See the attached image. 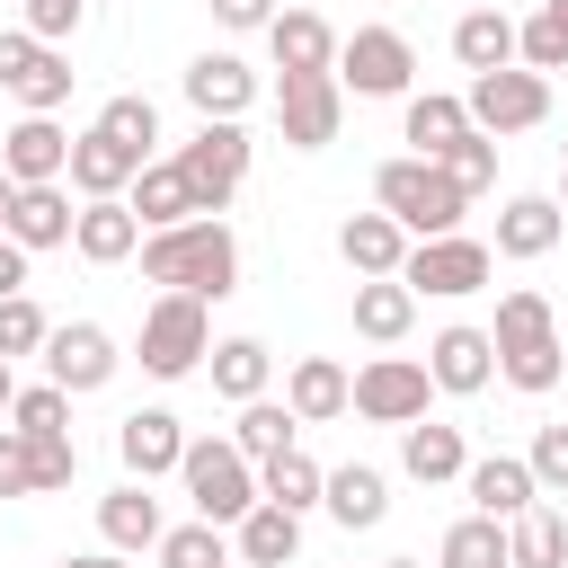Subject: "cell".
Masks as SVG:
<instances>
[{"instance_id":"5","label":"cell","mask_w":568,"mask_h":568,"mask_svg":"<svg viewBox=\"0 0 568 568\" xmlns=\"http://www.w3.org/2000/svg\"><path fill=\"white\" fill-rule=\"evenodd\" d=\"M248 151H257V142H248V124H195V133L169 151L204 222H222V213H231V195L248 186Z\"/></svg>"},{"instance_id":"23","label":"cell","mask_w":568,"mask_h":568,"mask_svg":"<svg viewBox=\"0 0 568 568\" xmlns=\"http://www.w3.org/2000/svg\"><path fill=\"white\" fill-rule=\"evenodd\" d=\"M462 133H470V106H462L453 89H417V98L399 106V142H408V160H444Z\"/></svg>"},{"instance_id":"50","label":"cell","mask_w":568,"mask_h":568,"mask_svg":"<svg viewBox=\"0 0 568 568\" xmlns=\"http://www.w3.org/2000/svg\"><path fill=\"white\" fill-rule=\"evenodd\" d=\"M62 568H133V559H115V550H71Z\"/></svg>"},{"instance_id":"44","label":"cell","mask_w":568,"mask_h":568,"mask_svg":"<svg viewBox=\"0 0 568 568\" xmlns=\"http://www.w3.org/2000/svg\"><path fill=\"white\" fill-rule=\"evenodd\" d=\"M9 426H18V435H71V390H53V382L18 390V399H9Z\"/></svg>"},{"instance_id":"34","label":"cell","mask_w":568,"mask_h":568,"mask_svg":"<svg viewBox=\"0 0 568 568\" xmlns=\"http://www.w3.org/2000/svg\"><path fill=\"white\" fill-rule=\"evenodd\" d=\"M453 62L479 80V71H506L515 62V18L506 9H462L453 18Z\"/></svg>"},{"instance_id":"19","label":"cell","mask_w":568,"mask_h":568,"mask_svg":"<svg viewBox=\"0 0 568 568\" xmlns=\"http://www.w3.org/2000/svg\"><path fill=\"white\" fill-rule=\"evenodd\" d=\"M133 178H142V160H133L124 142H106L98 124H89V133H71V169H62V186H71L80 204H106V195H124Z\"/></svg>"},{"instance_id":"29","label":"cell","mask_w":568,"mask_h":568,"mask_svg":"<svg viewBox=\"0 0 568 568\" xmlns=\"http://www.w3.org/2000/svg\"><path fill=\"white\" fill-rule=\"evenodd\" d=\"M71 186H18V204H9V240L36 257V248H71Z\"/></svg>"},{"instance_id":"30","label":"cell","mask_w":568,"mask_h":568,"mask_svg":"<svg viewBox=\"0 0 568 568\" xmlns=\"http://www.w3.org/2000/svg\"><path fill=\"white\" fill-rule=\"evenodd\" d=\"M71 248H80L89 266H124V257L142 248V222L124 213V195H106V204H80V213H71Z\"/></svg>"},{"instance_id":"40","label":"cell","mask_w":568,"mask_h":568,"mask_svg":"<svg viewBox=\"0 0 568 568\" xmlns=\"http://www.w3.org/2000/svg\"><path fill=\"white\" fill-rule=\"evenodd\" d=\"M98 133H106V142H124L133 160H160V106H151V98H133V89L98 106Z\"/></svg>"},{"instance_id":"43","label":"cell","mask_w":568,"mask_h":568,"mask_svg":"<svg viewBox=\"0 0 568 568\" xmlns=\"http://www.w3.org/2000/svg\"><path fill=\"white\" fill-rule=\"evenodd\" d=\"M435 169H444V178H453L462 195H488V186H497V142H488V133L470 124V133H462V142H453V151H444Z\"/></svg>"},{"instance_id":"15","label":"cell","mask_w":568,"mask_h":568,"mask_svg":"<svg viewBox=\"0 0 568 568\" xmlns=\"http://www.w3.org/2000/svg\"><path fill=\"white\" fill-rule=\"evenodd\" d=\"M417 364H426V382H435V390H453V399H479V390L497 382V346H488V328H470V320L435 328Z\"/></svg>"},{"instance_id":"37","label":"cell","mask_w":568,"mask_h":568,"mask_svg":"<svg viewBox=\"0 0 568 568\" xmlns=\"http://www.w3.org/2000/svg\"><path fill=\"white\" fill-rule=\"evenodd\" d=\"M515 62L524 71H568V0H541L532 18H515Z\"/></svg>"},{"instance_id":"49","label":"cell","mask_w":568,"mask_h":568,"mask_svg":"<svg viewBox=\"0 0 568 568\" xmlns=\"http://www.w3.org/2000/svg\"><path fill=\"white\" fill-rule=\"evenodd\" d=\"M9 293H27V248L0 231V302H9Z\"/></svg>"},{"instance_id":"52","label":"cell","mask_w":568,"mask_h":568,"mask_svg":"<svg viewBox=\"0 0 568 568\" xmlns=\"http://www.w3.org/2000/svg\"><path fill=\"white\" fill-rule=\"evenodd\" d=\"M9 204H18V186H9V169H0V231H9Z\"/></svg>"},{"instance_id":"4","label":"cell","mask_w":568,"mask_h":568,"mask_svg":"<svg viewBox=\"0 0 568 568\" xmlns=\"http://www.w3.org/2000/svg\"><path fill=\"white\" fill-rule=\"evenodd\" d=\"M178 488H186V506L204 515V524H240L248 506H257V462L231 444V435H186V453H178Z\"/></svg>"},{"instance_id":"17","label":"cell","mask_w":568,"mask_h":568,"mask_svg":"<svg viewBox=\"0 0 568 568\" xmlns=\"http://www.w3.org/2000/svg\"><path fill=\"white\" fill-rule=\"evenodd\" d=\"M0 169H9V186H62L71 133H62L53 115H18V124L0 133Z\"/></svg>"},{"instance_id":"55","label":"cell","mask_w":568,"mask_h":568,"mask_svg":"<svg viewBox=\"0 0 568 568\" xmlns=\"http://www.w3.org/2000/svg\"><path fill=\"white\" fill-rule=\"evenodd\" d=\"M293 9H320V0H293Z\"/></svg>"},{"instance_id":"54","label":"cell","mask_w":568,"mask_h":568,"mask_svg":"<svg viewBox=\"0 0 568 568\" xmlns=\"http://www.w3.org/2000/svg\"><path fill=\"white\" fill-rule=\"evenodd\" d=\"M382 568H417V559H382Z\"/></svg>"},{"instance_id":"25","label":"cell","mask_w":568,"mask_h":568,"mask_svg":"<svg viewBox=\"0 0 568 568\" xmlns=\"http://www.w3.org/2000/svg\"><path fill=\"white\" fill-rule=\"evenodd\" d=\"M399 470H408L417 488H453V479L470 470V444H462V426H435V417L399 426Z\"/></svg>"},{"instance_id":"18","label":"cell","mask_w":568,"mask_h":568,"mask_svg":"<svg viewBox=\"0 0 568 568\" xmlns=\"http://www.w3.org/2000/svg\"><path fill=\"white\" fill-rule=\"evenodd\" d=\"M160 532H169V515H160V497H151L142 479H124V488H106V497H98V541H106L115 559L160 550Z\"/></svg>"},{"instance_id":"41","label":"cell","mask_w":568,"mask_h":568,"mask_svg":"<svg viewBox=\"0 0 568 568\" xmlns=\"http://www.w3.org/2000/svg\"><path fill=\"white\" fill-rule=\"evenodd\" d=\"M435 568H506V524H488V515H462V524L435 541Z\"/></svg>"},{"instance_id":"11","label":"cell","mask_w":568,"mask_h":568,"mask_svg":"<svg viewBox=\"0 0 568 568\" xmlns=\"http://www.w3.org/2000/svg\"><path fill=\"white\" fill-rule=\"evenodd\" d=\"M71 80H80V71H71L62 44H36L27 27H0V89H9L27 115H53V106L71 98Z\"/></svg>"},{"instance_id":"22","label":"cell","mask_w":568,"mask_h":568,"mask_svg":"<svg viewBox=\"0 0 568 568\" xmlns=\"http://www.w3.org/2000/svg\"><path fill=\"white\" fill-rule=\"evenodd\" d=\"M266 53H275L284 80H293V71H337V27H328L320 9H275V18H266Z\"/></svg>"},{"instance_id":"2","label":"cell","mask_w":568,"mask_h":568,"mask_svg":"<svg viewBox=\"0 0 568 568\" xmlns=\"http://www.w3.org/2000/svg\"><path fill=\"white\" fill-rule=\"evenodd\" d=\"M488 346H497V382H506V390H524V399L559 390V373H568L559 311H550V293H532V284H506V293H497Z\"/></svg>"},{"instance_id":"32","label":"cell","mask_w":568,"mask_h":568,"mask_svg":"<svg viewBox=\"0 0 568 568\" xmlns=\"http://www.w3.org/2000/svg\"><path fill=\"white\" fill-rule=\"evenodd\" d=\"M320 506H328L346 532H373V524L390 515V479H382L373 462H337V470H328V488H320Z\"/></svg>"},{"instance_id":"13","label":"cell","mask_w":568,"mask_h":568,"mask_svg":"<svg viewBox=\"0 0 568 568\" xmlns=\"http://www.w3.org/2000/svg\"><path fill=\"white\" fill-rule=\"evenodd\" d=\"M275 124H284L293 151H328L337 124H346V89H337V71H293V80H275Z\"/></svg>"},{"instance_id":"39","label":"cell","mask_w":568,"mask_h":568,"mask_svg":"<svg viewBox=\"0 0 568 568\" xmlns=\"http://www.w3.org/2000/svg\"><path fill=\"white\" fill-rule=\"evenodd\" d=\"M151 559H160V568H240V559H231V532L204 524V515H195V524H169Z\"/></svg>"},{"instance_id":"31","label":"cell","mask_w":568,"mask_h":568,"mask_svg":"<svg viewBox=\"0 0 568 568\" xmlns=\"http://www.w3.org/2000/svg\"><path fill=\"white\" fill-rule=\"evenodd\" d=\"M204 373H213V390H222L231 408H248V399H266V382H275V355H266V337H213Z\"/></svg>"},{"instance_id":"10","label":"cell","mask_w":568,"mask_h":568,"mask_svg":"<svg viewBox=\"0 0 568 568\" xmlns=\"http://www.w3.org/2000/svg\"><path fill=\"white\" fill-rule=\"evenodd\" d=\"M426 399H435V382L417 355H373V364H355V390H346V408L373 426H417Z\"/></svg>"},{"instance_id":"3","label":"cell","mask_w":568,"mask_h":568,"mask_svg":"<svg viewBox=\"0 0 568 568\" xmlns=\"http://www.w3.org/2000/svg\"><path fill=\"white\" fill-rule=\"evenodd\" d=\"M373 213H390L408 240H444V231H462V213H470V195L435 169V160H382L373 169Z\"/></svg>"},{"instance_id":"21","label":"cell","mask_w":568,"mask_h":568,"mask_svg":"<svg viewBox=\"0 0 568 568\" xmlns=\"http://www.w3.org/2000/svg\"><path fill=\"white\" fill-rule=\"evenodd\" d=\"M462 497H470V515H488V524H515L541 488H532V470H524V453H479L470 470H462Z\"/></svg>"},{"instance_id":"1","label":"cell","mask_w":568,"mask_h":568,"mask_svg":"<svg viewBox=\"0 0 568 568\" xmlns=\"http://www.w3.org/2000/svg\"><path fill=\"white\" fill-rule=\"evenodd\" d=\"M142 284H160V293H195V302H222V293H240V240H231V222H178V231H142Z\"/></svg>"},{"instance_id":"48","label":"cell","mask_w":568,"mask_h":568,"mask_svg":"<svg viewBox=\"0 0 568 568\" xmlns=\"http://www.w3.org/2000/svg\"><path fill=\"white\" fill-rule=\"evenodd\" d=\"M213 9V27H231V36H266V18L284 9V0H204Z\"/></svg>"},{"instance_id":"28","label":"cell","mask_w":568,"mask_h":568,"mask_svg":"<svg viewBox=\"0 0 568 568\" xmlns=\"http://www.w3.org/2000/svg\"><path fill=\"white\" fill-rule=\"evenodd\" d=\"M124 213H133L142 231H178V222H195V195H186L178 160H142V178L124 186Z\"/></svg>"},{"instance_id":"24","label":"cell","mask_w":568,"mask_h":568,"mask_svg":"<svg viewBox=\"0 0 568 568\" xmlns=\"http://www.w3.org/2000/svg\"><path fill=\"white\" fill-rule=\"evenodd\" d=\"M346 390H355V373H346L337 355H293V373H284V408H293L302 426L346 417Z\"/></svg>"},{"instance_id":"46","label":"cell","mask_w":568,"mask_h":568,"mask_svg":"<svg viewBox=\"0 0 568 568\" xmlns=\"http://www.w3.org/2000/svg\"><path fill=\"white\" fill-rule=\"evenodd\" d=\"M80 18H89V0H27V36L36 44H71Z\"/></svg>"},{"instance_id":"8","label":"cell","mask_w":568,"mask_h":568,"mask_svg":"<svg viewBox=\"0 0 568 568\" xmlns=\"http://www.w3.org/2000/svg\"><path fill=\"white\" fill-rule=\"evenodd\" d=\"M408 80H417V44H408L399 27H355V36H337V89H346V98H408Z\"/></svg>"},{"instance_id":"26","label":"cell","mask_w":568,"mask_h":568,"mask_svg":"<svg viewBox=\"0 0 568 568\" xmlns=\"http://www.w3.org/2000/svg\"><path fill=\"white\" fill-rule=\"evenodd\" d=\"M231 559L240 568H293L302 559V515H284V506H248L240 524H231Z\"/></svg>"},{"instance_id":"9","label":"cell","mask_w":568,"mask_h":568,"mask_svg":"<svg viewBox=\"0 0 568 568\" xmlns=\"http://www.w3.org/2000/svg\"><path fill=\"white\" fill-rule=\"evenodd\" d=\"M462 106H470V124H479L488 142H506V133L550 124V80L524 71V62H506V71H479V80L462 89Z\"/></svg>"},{"instance_id":"35","label":"cell","mask_w":568,"mask_h":568,"mask_svg":"<svg viewBox=\"0 0 568 568\" xmlns=\"http://www.w3.org/2000/svg\"><path fill=\"white\" fill-rule=\"evenodd\" d=\"M417 328V293L399 284V275H373V284H355V337H373V346H399Z\"/></svg>"},{"instance_id":"45","label":"cell","mask_w":568,"mask_h":568,"mask_svg":"<svg viewBox=\"0 0 568 568\" xmlns=\"http://www.w3.org/2000/svg\"><path fill=\"white\" fill-rule=\"evenodd\" d=\"M524 470H532V488H541V497H568V426H532Z\"/></svg>"},{"instance_id":"27","label":"cell","mask_w":568,"mask_h":568,"mask_svg":"<svg viewBox=\"0 0 568 568\" xmlns=\"http://www.w3.org/2000/svg\"><path fill=\"white\" fill-rule=\"evenodd\" d=\"M337 257L355 266V284H373V275H399V257H408V231H399L390 213H346V222H337Z\"/></svg>"},{"instance_id":"12","label":"cell","mask_w":568,"mask_h":568,"mask_svg":"<svg viewBox=\"0 0 568 568\" xmlns=\"http://www.w3.org/2000/svg\"><path fill=\"white\" fill-rule=\"evenodd\" d=\"M115 364H124V346H115L98 320H53V337H44V382H53V390L89 399V390L115 382Z\"/></svg>"},{"instance_id":"51","label":"cell","mask_w":568,"mask_h":568,"mask_svg":"<svg viewBox=\"0 0 568 568\" xmlns=\"http://www.w3.org/2000/svg\"><path fill=\"white\" fill-rule=\"evenodd\" d=\"M9 399H18V364H0V417H9Z\"/></svg>"},{"instance_id":"56","label":"cell","mask_w":568,"mask_h":568,"mask_svg":"<svg viewBox=\"0 0 568 568\" xmlns=\"http://www.w3.org/2000/svg\"><path fill=\"white\" fill-rule=\"evenodd\" d=\"M89 9H98V0H89Z\"/></svg>"},{"instance_id":"16","label":"cell","mask_w":568,"mask_h":568,"mask_svg":"<svg viewBox=\"0 0 568 568\" xmlns=\"http://www.w3.org/2000/svg\"><path fill=\"white\" fill-rule=\"evenodd\" d=\"M178 453H186V426H178V408H133L124 426H115V462H124V479H178Z\"/></svg>"},{"instance_id":"7","label":"cell","mask_w":568,"mask_h":568,"mask_svg":"<svg viewBox=\"0 0 568 568\" xmlns=\"http://www.w3.org/2000/svg\"><path fill=\"white\" fill-rule=\"evenodd\" d=\"M488 275H497V248L488 240H470V231H444V240H408V257H399V284L426 302H462V293H488Z\"/></svg>"},{"instance_id":"42","label":"cell","mask_w":568,"mask_h":568,"mask_svg":"<svg viewBox=\"0 0 568 568\" xmlns=\"http://www.w3.org/2000/svg\"><path fill=\"white\" fill-rule=\"evenodd\" d=\"M44 337H53L44 302H36V293H9V302H0V364H18V355H44Z\"/></svg>"},{"instance_id":"20","label":"cell","mask_w":568,"mask_h":568,"mask_svg":"<svg viewBox=\"0 0 568 568\" xmlns=\"http://www.w3.org/2000/svg\"><path fill=\"white\" fill-rule=\"evenodd\" d=\"M559 240H568L559 195H506V204H497V240H488L497 257H515V266H524V257H550Z\"/></svg>"},{"instance_id":"6","label":"cell","mask_w":568,"mask_h":568,"mask_svg":"<svg viewBox=\"0 0 568 568\" xmlns=\"http://www.w3.org/2000/svg\"><path fill=\"white\" fill-rule=\"evenodd\" d=\"M204 355H213V302L151 293V311H142V373L151 382H186V373H204Z\"/></svg>"},{"instance_id":"47","label":"cell","mask_w":568,"mask_h":568,"mask_svg":"<svg viewBox=\"0 0 568 568\" xmlns=\"http://www.w3.org/2000/svg\"><path fill=\"white\" fill-rule=\"evenodd\" d=\"M0 497H36V453L18 426H0Z\"/></svg>"},{"instance_id":"14","label":"cell","mask_w":568,"mask_h":568,"mask_svg":"<svg viewBox=\"0 0 568 568\" xmlns=\"http://www.w3.org/2000/svg\"><path fill=\"white\" fill-rule=\"evenodd\" d=\"M178 89H186L195 124H240V115L257 106V71H248L240 53H195V62L178 71Z\"/></svg>"},{"instance_id":"38","label":"cell","mask_w":568,"mask_h":568,"mask_svg":"<svg viewBox=\"0 0 568 568\" xmlns=\"http://www.w3.org/2000/svg\"><path fill=\"white\" fill-rule=\"evenodd\" d=\"M293 435H302V417H293L284 399H248V408L231 417V444H240L248 462H275V453H293Z\"/></svg>"},{"instance_id":"36","label":"cell","mask_w":568,"mask_h":568,"mask_svg":"<svg viewBox=\"0 0 568 568\" xmlns=\"http://www.w3.org/2000/svg\"><path fill=\"white\" fill-rule=\"evenodd\" d=\"M320 488H328V470L293 444V453H275V462H257V497L266 506H284V515H311L320 506Z\"/></svg>"},{"instance_id":"33","label":"cell","mask_w":568,"mask_h":568,"mask_svg":"<svg viewBox=\"0 0 568 568\" xmlns=\"http://www.w3.org/2000/svg\"><path fill=\"white\" fill-rule=\"evenodd\" d=\"M506 568H568V515L550 497H532L515 524H506Z\"/></svg>"},{"instance_id":"53","label":"cell","mask_w":568,"mask_h":568,"mask_svg":"<svg viewBox=\"0 0 568 568\" xmlns=\"http://www.w3.org/2000/svg\"><path fill=\"white\" fill-rule=\"evenodd\" d=\"M559 213H568V142H559Z\"/></svg>"}]
</instances>
